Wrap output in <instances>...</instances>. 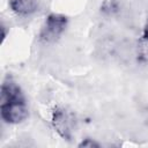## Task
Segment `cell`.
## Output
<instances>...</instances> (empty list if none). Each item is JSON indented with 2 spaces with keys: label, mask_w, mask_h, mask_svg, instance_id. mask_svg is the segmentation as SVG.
<instances>
[{
  "label": "cell",
  "mask_w": 148,
  "mask_h": 148,
  "mask_svg": "<svg viewBox=\"0 0 148 148\" xmlns=\"http://www.w3.org/2000/svg\"><path fill=\"white\" fill-rule=\"evenodd\" d=\"M68 24L67 16L62 14H49L39 32V39L44 43H53L60 38Z\"/></svg>",
  "instance_id": "2"
},
{
  "label": "cell",
  "mask_w": 148,
  "mask_h": 148,
  "mask_svg": "<svg viewBox=\"0 0 148 148\" xmlns=\"http://www.w3.org/2000/svg\"><path fill=\"white\" fill-rule=\"evenodd\" d=\"M0 113L5 123L17 125L28 118L29 111L21 88L7 77L1 84Z\"/></svg>",
  "instance_id": "1"
},
{
  "label": "cell",
  "mask_w": 148,
  "mask_h": 148,
  "mask_svg": "<svg viewBox=\"0 0 148 148\" xmlns=\"http://www.w3.org/2000/svg\"><path fill=\"white\" fill-rule=\"evenodd\" d=\"M79 147H87V148H92V147H99V143L96 142L92 139H84L79 143Z\"/></svg>",
  "instance_id": "5"
},
{
  "label": "cell",
  "mask_w": 148,
  "mask_h": 148,
  "mask_svg": "<svg viewBox=\"0 0 148 148\" xmlns=\"http://www.w3.org/2000/svg\"><path fill=\"white\" fill-rule=\"evenodd\" d=\"M142 39L148 43V16H147V22H146L143 31H142Z\"/></svg>",
  "instance_id": "6"
},
{
  "label": "cell",
  "mask_w": 148,
  "mask_h": 148,
  "mask_svg": "<svg viewBox=\"0 0 148 148\" xmlns=\"http://www.w3.org/2000/svg\"><path fill=\"white\" fill-rule=\"evenodd\" d=\"M9 8L20 16H29L35 14L39 8V0H9Z\"/></svg>",
  "instance_id": "4"
},
{
  "label": "cell",
  "mask_w": 148,
  "mask_h": 148,
  "mask_svg": "<svg viewBox=\"0 0 148 148\" xmlns=\"http://www.w3.org/2000/svg\"><path fill=\"white\" fill-rule=\"evenodd\" d=\"M52 126L54 131L65 140L69 141L73 138L75 128V119L73 114L64 108H56L52 112Z\"/></svg>",
  "instance_id": "3"
}]
</instances>
